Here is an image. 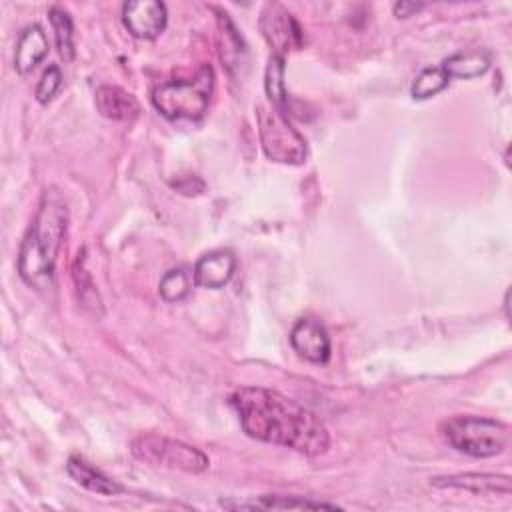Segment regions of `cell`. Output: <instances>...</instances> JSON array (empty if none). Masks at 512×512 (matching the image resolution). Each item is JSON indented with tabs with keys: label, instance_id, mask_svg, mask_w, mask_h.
Instances as JSON below:
<instances>
[{
	"label": "cell",
	"instance_id": "603a6c76",
	"mask_svg": "<svg viewBox=\"0 0 512 512\" xmlns=\"http://www.w3.org/2000/svg\"><path fill=\"white\" fill-rule=\"evenodd\" d=\"M60 84H62V72H60V68H58V66H48V68L42 72L40 80H38V86H36V100H38L40 104H48V102L54 98V94L58 92Z\"/></svg>",
	"mask_w": 512,
	"mask_h": 512
},
{
	"label": "cell",
	"instance_id": "8fae6325",
	"mask_svg": "<svg viewBox=\"0 0 512 512\" xmlns=\"http://www.w3.org/2000/svg\"><path fill=\"white\" fill-rule=\"evenodd\" d=\"M94 102L98 112L108 120L132 122L140 114L138 100L120 86H110V84L98 86L94 94Z\"/></svg>",
	"mask_w": 512,
	"mask_h": 512
},
{
	"label": "cell",
	"instance_id": "2e32d148",
	"mask_svg": "<svg viewBox=\"0 0 512 512\" xmlns=\"http://www.w3.org/2000/svg\"><path fill=\"white\" fill-rule=\"evenodd\" d=\"M228 508H260V510H300V508H328V510H336V504H328V502H318V500H308V498H300V496H278V494H266L256 498L254 502H238V504H230V502H222Z\"/></svg>",
	"mask_w": 512,
	"mask_h": 512
},
{
	"label": "cell",
	"instance_id": "d6986e66",
	"mask_svg": "<svg viewBox=\"0 0 512 512\" xmlns=\"http://www.w3.org/2000/svg\"><path fill=\"white\" fill-rule=\"evenodd\" d=\"M72 276H74V282H76V290H78V298L82 302V308L88 310L94 316H102V300H100V296L94 288L92 278L88 276V272L84 268V250L78 252L76 264L72 268Z\"/></svg>",
	"mask_w": 512,
	"mask_h": 512
},
{
	"label": "cell",
	"instance_id": "7c38bea8",
	"mask_svg": "<svg viewBox=\"0 0 512 512\" xmlns=\"http://www.w3.org/2000/svg\"><path fill=\"white\" fill-rule=\"evenodd\" d=\"M436 488H458L468 490L472 494H510V478L498 476V474H478V472H466V474H452L442 478H432L430 482Z\"/></svg>",
	"mask_w": 512,
	"mask_h": 512
},
{
	"label": "cell",
	"instance_id": "9c48e42d",
	"mask_svg": "<svg viewBox=\"0 0 512 512\" xmlns=\"http://www.w3.org/2000/svg\"><path fill=\"white\" fill-rule=\"evenodd\" d=\"M290 344L300 358L312 364H324L330 358V336L316 318H300L290 332Z\"/></svg>",
	"mask_w": 512,
	"mask_h": 512
},
{
	"label": "cell",
	"instance_id": "277c9868",
	"mask_svg": "<svg viewBox=\"0 0 512 512\" xmlns=\"http://www.w3.org/2000/svg\"><path fill=\"white\" fill-rule=\"evenodd\" d=\"M444 436L448 444L474 458H490L500 454L508 440V426L482 416H456L444 424Z\"/></svg>",
	"mask_w": 512,
	"mask_h": 512
},
{
	"label": "cell",
	"instance_id": "8992f818",
	"mask_svg": "<svg viewBox=\"0 0 512 512\" xmlns=\"http://www.w3.org/2000/svg\"><path fill=\"white\" fill-rule=\"evenodd\" d=\"M258 132L264 154L274 162L302 164L306 160V140L290 124L288 116L274 106H258Z\"/></svg>",
	"mask_w": 512,
	"mask_h": 512
},
{
	"label": "cell",
	"instance_id": "5b68a950",
	"mask_svg": "<svg viewBox=\"0 0 512 512\" xmlns=\"http://www.w3.org/2000/svg\"><path fill=\"white\" fill-rule=\"evenodd\" d=\"M132 454L152 466L184 470V472H204L210 464L208 456L180 440H172L158 434H142L132 440Z\"/></svg>",
	"mask_w": 512,
	"mask_h": 512
},
{
	"label": "cell",
	"instance_id": "ac0fdd59",
	"mask_svg": "<svg viewBox=\"0 0 512 512\" xmlns=\"http://www.w3.org/2000/svg\"><path fill=\"white\" fill-rule=\"evenodd\" d=\"M48 20L52 24L54 30V40H56V48L60 52V56L70 62L74 58V26H72V18L70 14L60 8V6H52L48 10Z\"/></svg>",
	"mask_w": 512,
	"mask_h": 512
},
{
	"label": "cell",
	"instance_id": "7402d4cb",
	"mask_svg": "<svg viewBox=\"0 0 512 512\" xmlns=\"http://www.w3.org/2000/svg\"><path fill=\"white\" fill-rule=\"evenodd\" d=\"M190 290V282H188V276L182 268H172L168 270L162 280H160V286H158V292L160 296L166 300V302H178L182 300Z\"/></svg>",
	"mask_w": 512,
	"mask_h": 512
},
{
	"label": "cell",
	"instance_id": "30bf717a",
	"mask_svg": "<svg viewBox=\"0 0 512 512\" xmlns=\"http://www.w3.org/2000/svg\"><path fill=\"white\" fill-rule=\"evenodd\" d=\"M236 268V258L230 250H212L194 266V284L218 290L230 282Z\"/></svg>",
	"mask_w": 512,
	"mask_h": 512
},
{
	"label": "cell",
	"instance_id": "3957f363",
	"mask_svg": "<svg viewBox=\"0 0 512 512\" xmlns=\"http://www.w3.org/2000/svg\"><path fill=\"white\" fill-rule=\"evenodd\" d=\"M214 72L202 66L190 80L162 82L152 90L154 108L168 120H200L212 98Z\"/></svg>",
	"mask_w": 512,
	"mask_h": 512
},
{
	"label": "cell",
	"instance_id": "e0dca14e",
	"mask_svg": "<svg viewBox=\"0 0 512 512\" xmlns=\"http://www.w3.org/2000/svg\"><path fill=\"white\" fill-rule=\"evenodd\" d=\"M264 88H266V96L270 98L272 106L286 114L288 108V94H286V86H284V56L272 54L266 66V74H264Z\"/></svg>",
	"mask_w": 512,
	"mask_h": 512
},
{
	"label": "cell",
	"instance_id": "5bb4252c",
	"mask_svg": "<svg viewBox=\"0 0 512 512\" xmlns=\"http://www.w3.org/2000/svg\"><path fill=\"white\" fill-rule=\"evenodd\" d=\"M66 470L72 476V480H76L82 488H86L94 494L116 496V494L124 492L122 484H118L116 480H112L110 476H106L102 470H98L96 466H92L90 462H86L80 456H70L66 462Z\"/></svg>",
	"mask_w": 512,
	"mask_h": 512
},
{
	"label": "cell",
	"instance_id": "9a60e30c",
	"mask_svg": "<svg viewBox=\"0 0 512 512\" xmlns=\"http://www.w3.org/2000/svg\"><path fill=\"white\" fill-rule=\"evenodd\" d=\"M448 78H476L490 68V54L484 50L458 52L448 56L440 66Z\"/></svg>",
	"mask_w": 512,
	"mask_h": 512
},
{
	"label": "cell",
	"instance_id": "52a82bcc",
	"mask_svg": "<svg viewBox=\"0 0 512 512\" xmlns=\"http://www.w3.org/2000/svg\"><path fill=\"white\" fill-rule=\"evenodd\" d=\"M260 30L274 54L282 56L288 50H298L304 44V32L290 12L280 4H266L260 14Z\"/></svg>",
	"mask_w": 512,
	"mask_h": 512
},
{
	"label": "cell",
	"instance_id": "44dd1931",
	"mask_svg": "<svg viewBox=\"0 0 512 512\" xmlns=\"http://www.w3.org/2000/svg\"><path fill=\"white\" fill-rule=\"evenodd\" d=\"M450 78L448 74L438 66V68H426L418 74V78L412 84V96L416 100H426L438 92H442L448 86Z\"/></svg>",
	"mask_w": 512,
	"mask_h": 512
},
{
	"label": "cell",
	"instance_id": "4fadbf2b",
	"mask_svg": "<svg viewBox=\"0 0 512 512\" xmlns=\"http://www.w3.org/2000/svg\"><path fill=\"white\" fill-rule=\"evenodd\" d=\"M48 54V38L38 24L26 26L16 42L14 50V68L18 74H28L36 68Z\"/></svg>",
	"mask_w": 512,
	"mask_h": 512
},
{
	"label": "cell",
	"instance_id": "7a4b0ae2",
	"mask_svg": "<svg viewBox=\"0 0 512 512\" xmlns=\"http://www.w3.org/2000/svg\"><path fill=\"white\" fill-rule=\"evenodd\" d=\"M66 226V202L58 190L50 188L42 194L40 206L22 238L18 252V274L30 288H52L56 258L66 236Z\"/></svg>",
	"mask_w": 512,
	"mask_h": 512
},
{
	"label": "cell",
	"instance_id": "6da1fadb",
	"mask_svg": "<svg viewBox=\"0 0 512 512\" xmlns=\"http://www.w3.org/2000/svg\"><path fill=\"white\" fill-rule=\"evenodd\" d=\"M230 404L250 438L308 456L322 454L330 446L328 430L318 416L276 390L262 386L238 388L230 396Z\"/></svg>",
	"mask_w": 512,
	"mask_h": 512
},
{
	"label": "cell",
	"instance_id": "ba28073f",
	"mask_svg": "<svg viewBox=\"0 0 512 512\" xmlns=\"http://www.w3.org/2000/svg\"><path fill=\"white\" fill-rule=\"evenodd\" d=\"M168 10L158 0H132L122 6L124 28L140 40H154L166 28Z\"/></svg>",
	"mask_w": 512,
	"mask_h": 512
},
{
	"label": "cell",
	"instance_id": "cb8c5ba5",
	"mask_svg": "<svg viewBox=\"0 0 512 512\" xmlns=\"http://www.w3.org/2000/svg\"><path fill=\"white\" fill-rule=\"evenodd\" d=\"M422 2H396L394 4V16L398 18H408L412 14H416L418 10H422Z\"/></svg>",
	"mask_w": 512,
	"mask_h": 512
},
{
	"label": "cell",
	"instance_id": "ffe728a7",
	"mask_svg": "<svg viewBox=\"0 0 512 512\" xmlns=\"http://www.w3.org/2000/svg\"><path fill=\"white\" fill-rule=\"evenodd\" d=\"M218 24H220V38H222V42H220V58L224 60V64L232 72L234 66H240L238 62L242 60L244 46H242V40H240L236 28L226 18V14L218 16Z\"/></svg>",
	"mask_w": 512,
	"mask_h": 512
}]
</instances>
